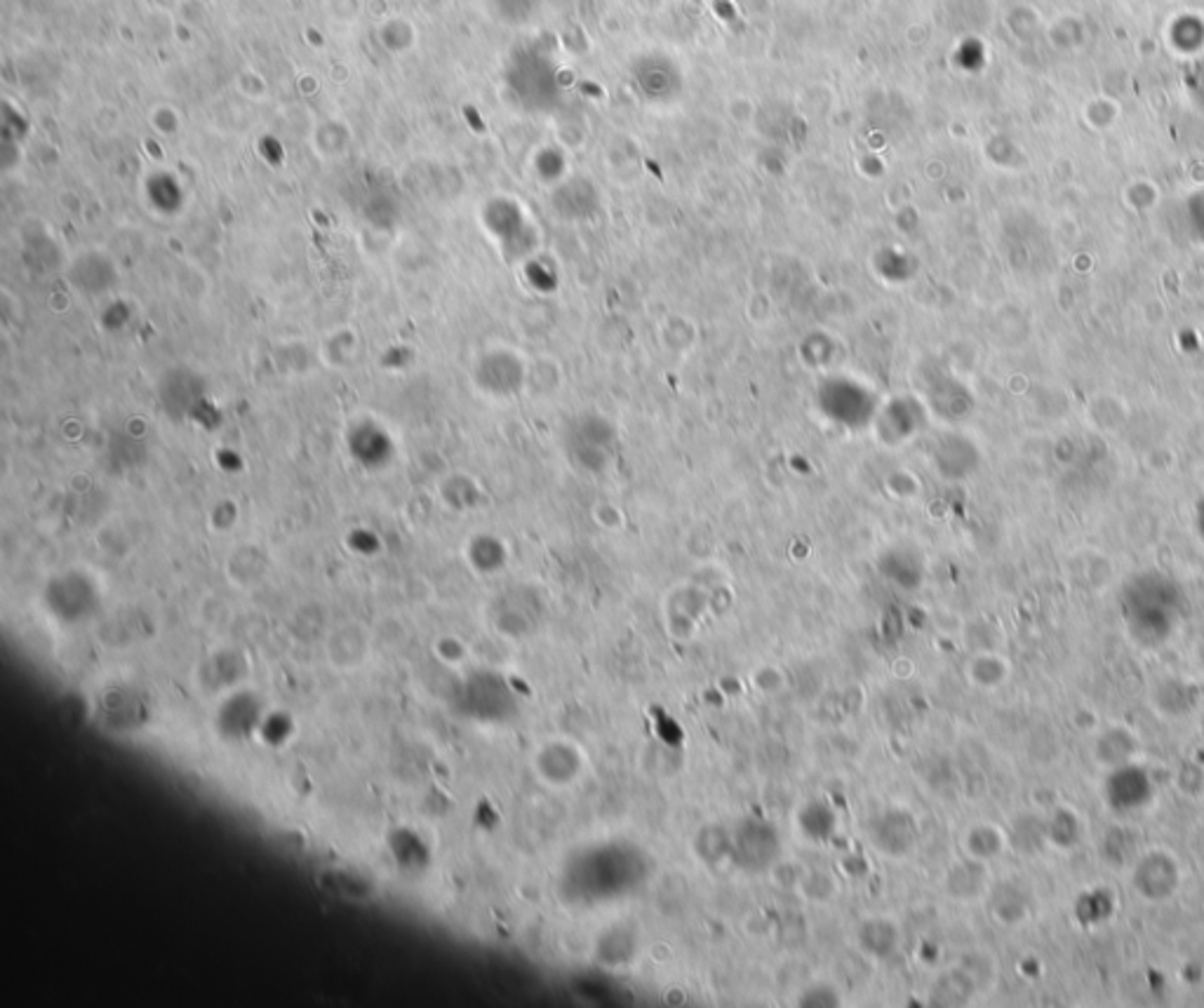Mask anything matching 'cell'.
<instances>
[{"label":"cell","mask_w":1204,"mask_h":1008,"mask_svg":"<svg viewBox=\"0 0 1204 1008\" xmlns=\"http://www.w3.org/2000/svg\"><path fill=\"white\" fill-rule=\"evenodd\" d=\"M325 654L332 668L348 675V672H358L362 665L370 663L372 645L360 627H342V631H335V635H330Z\"/></svg>","instance_id":"6da1fadb"},{"label":"cell","mask_w":1204,"mask_h":1008,"mask_svg":"<svg viewBox=\"0 0 1204 1008\" xmlns=\"http://www.w3.org/2000/svg\"><path fill=\"white\" fill-rule=\"evenodd\" d=\"M534 769L544 781L554 785L570 783L579 771V755L564 743H546L534 757Z\"/></svg>","instance_id":"7a4b0ae2"}]
</instances>
